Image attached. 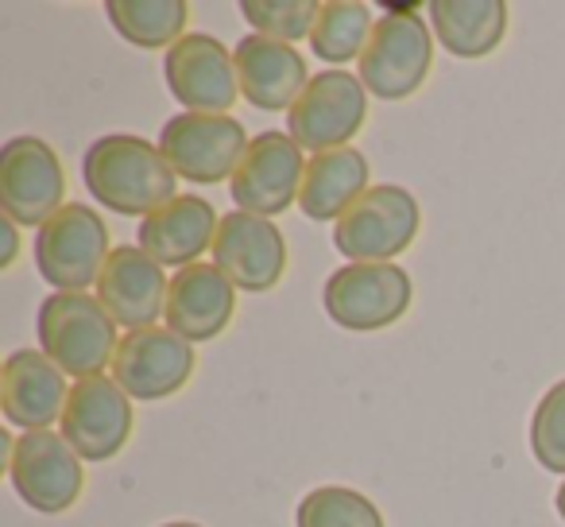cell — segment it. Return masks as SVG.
Returning <instances> with one entry per match:
<instances>
[{"mask_svg": "<svg viewBox=\"0 0 565 527\" xmlns=\"http://www.w3.org/2000/svg\"><path fill=\"white\" fill-rule=\"evenodd\" d=\"M82 175L94 202L125 218H148L179 198V175L171 171L159 144L143 136L117 133L94 140L82 156Z\"/></svg>", "mask_w": 565, "mask_h": 527, "instance_id": "obj_1", "label": "cell"}, {"mask_svg": "<svg viewBox=\"0 0 565 527\" xmlns=\"http://www.w3.org/2000/svg\"><path fill=\"white\" fill-rule=\"evenodd\" d=\"M40 349L74 380L105 377L117 357V323L102 307V299L86 292H55L43 299L35 318Z\"/></svg>", "mask_w": 565, "mask_h": 527, "instance_id": "obj_2", "label": "cell"}, {"mask_svg": "<svg viewBox=\"0 0 565 527\" xmlns=\"http://www.w3.org/2000/svg\"><path fill=\"white\" fill-rule=\"evenodd\" d=\"M418 202L411 190L395 182L364 190L333 225V249L349 256V264H395V256L418 236Z\"/></svg>", "mask_w": 565, "mask_h": 527, "instance_id": "obj_3", "label": "cell"}, {"mask_svg": "<svg viewBox=\"0 0 565 527\" xmlns=\"http://www.w3.org/2000/svg\"><path fill=\"white\" fill-rule=\"evenodd\" d=\"M109 256V225L94 205L66 202L35 233V264L55 292H86L89 284L102 280Z\"/></svg>", "mask_w": 565, "mask_h": 527, "instance_id": "obj_4", "label": "cell"}, {"mask_svg": "<svg viewBox=\"0 0 565 527\" xmlns=\"http://www.w3.org/2000/svg\"><path fill=\"white\" fill-rule=\"evenodd\" d=\"M434 66V40L430 24L415 12H392L380 17L372 28V40L361 55V82L380 102H403L418 94L430 78Z\"/></svg>", "mask_w": 565, "mask_h": 527, "instance_id": "obj_5", "label": "cell"}, {"mask_svg": "<svg viewBox=\"0 0 565 527\" xmlns=\"http://www.w3.org/2000/svg\"><path fill=\"white\" fill-rule=\"evenodd\" d=\"M369 117V89L349 71H322L310 74L307 89L287 113V133L302 151H338L349 148Z\"/></svg>", "mask_w": 565, "mask_h": 527, "instance_id": "obj_6", "label": "cell"}, {"mask_svg": "<svg viewBox=\"0 0 565 527\" xmlns=\"http://www.w3.org/2000/svg\"><path fill=\"white\" fill-rule=\"evenodd\" d=\"M415 287L399 264H345L326 280V315L353 334L395 326L411 310Z\"/></svg>", "mask_w": 565, "mask_h": 527, "instance_id": "obj_7", "label": "cell"}, {"mask_svg": "<svg viewBox=\"0 0 565 527\" xmlns=\"http://www.w3.org/2000/svg\"><path fill=\"white\" fill-rule=\"evenodd\" d=\"M248 133L236 117H210V113H179L163 125L159 151L167 156L171 171L186 182H233L244 151H248Z\"/></svg>", "mask_w": 565, "mask_h": 527, "instance_id": "obj_8", "label": "cell"}, {"mask_svg": "<svg viewBox=\"0 0 565 527\" xmlns=\"http://www.w3.org/2000/svg\"><path fill=\"white\" fill-rule=\"evenodd\" d=\"M66 198V175L55 148L40 136H17L0 151V210L17 225H47Z\"/></svg>", "mask_w": 565, "mask_h": 527, "instance_id": "obj_9", "label": "cell"}, {"mask_svg": "<svg viewBox=\"0 0 565 527\" xmlns=\"http://www.w3.org/2000/svg\"><path fill=\"white\" fill-rule=\"evenodd\" d=\"M9 477L20 500L43 516H63L82 496V457L55 431H24L9 454Z\"/></svg>", "mask_w": 565, "mask_h": 527, "instance_id": "obj_10", "label": "cell"}, {"mask_svg": "<svg viewBox=\"0 0 565 527\" xmlns=\"http://www.w3.org/2000/svg\"><path fill=\"white\" fill-rule=\"evenodd\" d=\"M167 86H171L174 102L186 113H210V117H225L241 97V74H236L233 51L221 40L202 32H190L167 51L163 59Z\"/></svg>", "mask_w": 565, "mask_h": 527, "instance_id": "obj_11", "label": "cell"}, {"mask_svg": "<svg viewBox=\"0 0 565 527\" xmlns=\"http://www.w3.org/2000/svg\"><path fill=\"white\" fill-rule=\"evenodd\" d=\"M302 179H307L302 148L291 140V133H275L271 128V133L252 136L228 190H233V202L244 213L275 218V213L291 210L299 202Z\"/></svg>", "mask_w": 565, "mask_h": 527, "instance_id": "obj_12", "label": "cell"}, {"mask_svg": "<svg viewBox=\"0 0 565 527\" xmlns=\"http://www.w3.org/2000/svg\"><path fill=\"white\" fill-rule=\"evenodd\" d=\"M63 439L86 462H109L132 439V396L113 377L74 380L63 411Z\"/></svg>", "mask_w": 565, "mask_h": 527, "instance_id": "obj_13", "label": "cell"}, {"mask_svg": "<svg viewBox=\"0 0 565 527\" xmlns=\"http://www.w3.org/2000/svg\"><path fill=\"white\" fill-rule=\"evenodd\" d=\"M194 346L167 326H148L120 338L113 357V380L132 400H167L182 392L194 377Z\"/></svg>", "mask_w": 565, "mask_h": 527, "instance_id": "obj_14", "label": "cell"}, {"mask_svg": "<svg viewBox=\"0 0 565 527\" xmlns=\"http://www.w3.org/2000/svg\"><path fill=\"white\" fill-rule=\"evenodd\" d=\"M213 264L241 292H271L287 272V241L271 225V218L233 210L221 218L213 236Z\"/></svg>", "mask_w": 565, "mask_h": 527, "instance_id": "obj_15", "label": "cell"}, {"mask_svg": "<svg viewBox=\"0 0 565 527\" xmlns=\"http://www.w3.org/2000/svg\"><path fill=\"white\" fill-rule=\"evenodd\" d=\"M167 295H171V280L163 276V264H156L140 244L113 249L97 280V299L113 315V323L125 326L128 334L148 330L159 318H167Z\"/></svg>", "mask_w": 565, "mask_h": 527, "instance_id": "obj_16", "label": "cell"}, {"mask_svg": "<svg viewBox=\"0 0 565 527\" xmlns=\"http://www.w3.org/2000/svg\"><path fill=\"white\" fill-rule=\"evenodd\" d=\"M71 388L66 372L43 349H17L0 369V411L12 426L47 431L63 419Z\"/></svg>", "mask_w": 565, "mask_h": 527, "instance_id": "obj_17", "label": "cell"}, {"mask_svg": "<svg viewBox=\"0 0 565 527\" xmlns=\"http://www.w3.org/2000/svg\"><path fill=\"white\" fill-rule=\"evenodd\" d=\"M233 59L241 74V97L264 113H291L310 82L302 51L267 35H244L233 48Z\"/></svg>", "mask_w": 565, "mask_h": 527, "instance_id": "obj_18", "label": "cell"}, {"mask_svg": "<svg viewBox=\"0 0 565 527\" xmlns=\"http://www.w3.org/2000/svg\"><path fill=\"white\" fill-rule=\"evenodd\" d=\"M233 315L236 287L217 264H190L174 272L171 295H167V330L194 346V341H213L217 334H225Z\"/></svg>", "mask_w": 565, "mask_h": 527, "instance_id": "obj_19", "label": "cell"}, {"mask_svg": "<svg viewBox=\"0 0 565 527\" xmlns=\"http://www.w3.org/2000/svg\"><path fill=\"white\" fill-rule=\"evenodd\" d=\"M221 218L213 213V205L198 194H179L174 202H167L163 210L148 213L140 221V249L148 252L156 264L163 268H190L198 264L205 249H213Z\"/></svg>", "mask_w": 565, "mask_h": 527, "instance_id": "obj_20", "label": "cell"}, {"mask_svg": "<svg viewBox=\"0 0 565 527\" xmlns=\"http://www.w3.org/2000/svg\"><path fill=\"white\" fill-rule=\"evenodd\" d=\"M372 171L364 151L356 148H338V151H322L307 164V179H302V194H299V210L310 221H333L356 202L369 187Z\"/></svg>", "mask_w": 565, "mask_h": 527, "instance_id": "obj_21", "label": "cell"}, {"mask_svg": "<svg viewBox=\"0 0 565 527\" xmlns=\"http://www.w3.org/2000/svg\"><path fill=\"white\" fill-rule=\"evenodd\" d=\"M434 35L457 59H484L508 35V4L503 0H434Z\"/></svg>", "mask_w": 565, "mask_h": 527, "instance_id": "obj_22", "label": "cell"}, {"mask_svg": "<svg viewBox=\"0 0 565 527\" xmlns=\"http://www.w3.org/2000/svg\"><path fill=\"white\" fill-rule=\"evenodd\" d=\"M105 17L132 48L171 51L186 35L190 4L186 0H109Z\"/></svg>", "mask_w": 565, "mask_h": 527, "instance_id": "obj_23", "label": "cell"}, {"mask_svg": "<svg viewBox=\"0 0 565 527\" xmlns=\"http://www.w3.org/2000/svg\"><path fill=\"white\" fill-rule=\"evenodd\" d=\"M372 12L361 0H326L318 9V24L310 32V51L322 63H333L341 71L345 63L364 55L372 40Z\"/></svg>", "mask_w": 565, "mask_h": 527, "instance_id": "obj_24", "label": "cell"}, {"mask_svg": "<svg viewBox=\"0 0 565 527\" xmlns=\"http://www.w3.org/2000/svg\"><path fill=\"white\" fill-rule=\"evenodd\" d=\"M299 527H384L380 508L364 493L345 485H322L310 488L295 508Z\"/></svg>", "mask_w": 565, "mask_h": 527, "instance_id": "obj_25", "label": "cell"}, {"mask_svg": "<svg viewBox=\"0 0 565 527\" xmlns=\"http://www.w3.org/2000/svg\"><path fill=\"white\" fill-rule=\"evenodd\" d=\"M318 0H244L241 12L256 35H267V40L279 43H295L307 40L318 24Z\"/></svg>", "mask_w": 565, "mask_h": 527, "instance_id": "obj_26", "label": "cell"}, {"mask_svg": "<svg viewBox=\"0 0 565 527\" xmlns=\"http://www.w3.org/2000/svg\"><path fill=\"white\" fill-rule=\"evenodd\" d=\"M531 450L542 470L565 477V380H557L539 400L531 419Z\"/></svg>", "mask_w": 565, "mask_h": 527, "instance_id": "obj_27", "label": "cell"}, {"mask_svg": "<svg viewBox=\"0 0 565 527\" xmlns=\"http://www.w3.org/2000/svg\"><path fill=\"white\" fill-rule=\"evenodd\" d=\"M0 236H4V256H0V268H9L12 260H17V249H20L17 221H12V218H4V221H0Z\"/></svg>", "mask_w": 565, "mask_h": 527, "instance_id": "obj_28", "label": "cell"}, {"mask_svg": "<svg viewBox=\"0 0 565 527\" xmlns=\"http://www.w3.org/2000/svg\"><path fill=\"white\" fill-rule=\"evenodd\" d=\"M554 508H557V516L565 519V481L557 485V496H554Z\"/></svg>", "mask_w": 565, "mask_h": 527, "instance_id": "obj_29", "label": "cell"}, {"mask_svg": "<svg viewBox=\"0 0 565 527\" xmlns=\"http://www.w3.org/2000/svg\"><path fill=\"white\" fill-rule=\"evenodd\" d=\"M163 527H198V524H163Z\"/></svg>", "mask_w": 565, "mask_h": 527, "instance_id": "obj_30", "label": "cell"}]
</instances>
